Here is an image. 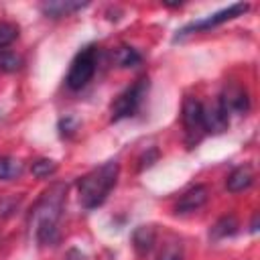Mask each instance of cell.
<instances>
[{"instance_id":"7","label":"cell","mask_w":260,"mask_h":260,"mask_svg":"<svg viewBox=\"0 0 260 260\" xmlns=\"http://www.w3.org/2000/svg\"><path fill=\"white\" fill-rule=\"evenodd\" d=\"M221 108L228 112V114H246L250 110V98H248V91L240 85H228L219 100Z\"/></svg>"},{"instance_id":"19","label":"cell","mask_w":260,"mask_h":260,"mask_svg":"<svg viewBox=\"0 0 260 260\" xmlns=\"http://www.w3.org/2000/svg\"><path fill=\"white\" fill-rule=\"evenodd\" d=\"M18 37V26L6 20H0V49H6Z\"/></svg>"},{"instance_id":"3","label":"cell","mask_w":260,"mask_h":260,"mask_svg":"<svg viewBox=\"0 0 260 260\" xmlns=\"http://www.w3.org/2000/svg\"><path fill=\"white\" fill-rule=\"evenodd\" d=\"M95 65H98V47L95 45H87L83 47L75 59L71 61V67L67 71V77H65V83L69 89L77 91L81 87H85L93 73H95Z\"/></svg>"},{"instance_id":"20","label":"cell","mask_w":260,"mask_h":260,"mask_svg":"<svg viewBox=\"0 0 260 260\" xmlns=\"http://www.w3.org/2000/svg\"><path fill=\"white\" fill-rule=\"evenodd\" d=\"M67 260H83V256H81L77 250H71V252L67 254Z\"/></svg>"},{"instance_id":"17","label":"cell","mask_w":260,"mask_h":260,"mask_svg":"<svg viewBox=\"0 0 260 260\" xmlns=\"http://www.w3.org/2000/svg\"><path fill=\"white\" fill-rule=\"evenodd\" d=\"M156 260H183V246L179 242H175V240L173 242H167L160 248Z\"/></svg>"},{"instance_id":"12","label":"cell","mask_w":260,"mask_h":260,"mask_svg":"<svg viewBox=\"0 0 260 260\" xmlns=\"http://www.w3.org/2000/svg\"><path fill=\"white\" fill-rule=\"evenodd\" d=\"M156 242V232L152 225H138L132 234V246L138 256H146Z\"/></svg>"},{"instance_id":"11","label":"cell","mask_w":260,"mask_h":260,"mask_svg":"<svg viewBox=\"0 0 260 260\" xmlns=\"http://www.w3.org/2000/svg\"><path fill=\"white\" fill-rule=\"evenodd\" d=\"M87 2H73V0H51V2H43L41 10L51 16V18H61V16H69L75 10L85 8Z\"/></svg>"},{"instance_id":"16","label":"cell","mask_w":260,"mask_h":260,"mask_svg":"<svg viewBox=\"0 0 260 260\" xmlns=\"http://www.w3.org/2000/svg\"><path fill=\"white\" fill-rule=\"evenodd\" d=\"M22 67V57L10 49H0V71L14 73Z\"/></svg>"},{"instance_id":"8","label":"cell","mask_w":260,"mask_h":260,"mask_svg":"<svg viewBox=\"0 0 260 260\" xmlns=\"http://www.w3.org/2000/svg\"><path fill=\"white\" fill-rule=\"evenodd\" d=\"M209 199V189L205 185H195L191 189H187L179 203H177V213H191V211H197L199 207H203Z\"/></svg>"},{"instance_id":"2","label":"cell","mask_w":260,"mask_h":260,"mask_svg":"<svg viewBox=\"0 0 260 260\" xmlns=\"http://www.w3.org/2000/svg\"><path fill=\"white\" fill-rule=\"evenodd\" d=\"M118 173H120V165L116 160H108L102 167L89 171L87 175H83L77 183V191H79V203L85 209H95L100 207L110 191L114 189L116 181H118Z\"/></svg>"},{"instance_id":"6","label":"cell","mask_w":260,"mask_h":260,"mask_svg":"<svg viewBox=\"0 0 260 260\" xmlns=\"http://www.w3.org/2000/svg\"><path fill=\"white\" fill-rule=\"evenodd\" d=\"M248 8H250L248 2H236V4H230L228 8H221V10H217V12L209 14V16H205V18H201V20H197V22L187 24V26L179 32V37L189 35V32H195V30H207V28H213V26H217V24H221V22H228V20H232V18H236V16H240V14H244ZM179 37H177V39H179Z\"/></svg>"},{"instance_id":"4","label":"cell","mask_w":260,"mask_h":260,"mask_svg":"<svg viewBox=\"0 0 260 260\" xmlns=\"http://www.w3.org/2000/svg\"><path fill=\"white\" fill-rule=\"evenodd\" d=\"M146 91H148V79L146 77H140L134 85H130L128 89H124L116 102L112 104V120L118 122L122 118H130L138 112V108L142 106L144 98H146Z\"/></svg>"},{"instance_id":"13","label":"cell","mask_w":260,"mask_h":260,"mask_svg":"<svg viewBox=\"0 0 260 260\" xmlns=\"http://www.w3.org/2000/svg\"><path fill=\"white\" fill-rule=\"evenodd\" d=\"M238 219L234 217V215H223V217H219L215 223H213V228H211V238H215V240H221V238H228V236H234L236 232H238Z\"/></svg>"},{"instance_id":"1","label":"cell","mask_w":260,"mask_h":260,"mask_svg":"<svg viewBox=\"0 0 260 260\" xmlns=\"http://www.w3.org/2000/svg\"><path fill=\"white\" fill-rule=\"evenodd\" d=\"M65 199H67V185L55 183L53 187H49L41 195V199L32 207L30 228H32L35 238L41 246L55 244L59 240V228L57 225H59V217H61Z\"/></svg>"},{"instance_id":"21","label":"cell","mask_w":260,"mask_h":260,"mask_svg":"<svg viewBox=\"0 0 260 260\" xmlns=\"http://www.w3.org/2000/svg\"><path fill=\"white\" fill-rule=\"evenodd\" d=\"M0 118H2V112H0Z\"/></svg>"},{"instance_id":"10","label":"cell","mask_w":260,"mask_h":260,"mask_svg":"<svg viewBox=\"0 0 260 260\" xmlns=\"http://www.w3.org/2000/svg\"><path fill=\"white\" fill-rule=\"evenodd\" d=\"M254 183V169L250 165H242V167H236L228 179H225V187L230 193H240V191H246L250 185Z\"/></svg>"},{"instance_id":"14","label":"cell","mask_w":260,"mask_h":260,"mask_svg":"<svg viewBox=\"0 0 260 260\" xmlns=\"http://www.w3.org/2000/svg\"><path fill=\"white\" fill-rule=\"evenodd\" d=\"M22 162L12 156H0V181H12L22 175Z\"/></svg>"},{"instance_id":"5","label":"cell","mask_w":260,"mask_h":260,"mask_svg":"<svg viewBox=\"0 0 260 260\" xmlns=\"http://www.w3.org/2000/svg\"><path fill=\"white\" fill-rule=\"evenodd\" d=\"M181 120H183L187 144H189V146L197 144V142L201 140V136L205 134V126H203V104H201L197 98L187 95L185 102H183Z\"/></svg>"},{"instance_id":"18","label":"cell","mask_w":260,"mask_h":260,"mask_svg":"<svg viewBox=\"0 0 260 260\" xmlns=\"http://www.w3.org/2000/svg\"><path fill=\"white\" fill-rule=\"evenodd\" d=\"M30 171H32L35 177L43 179V177H49V175H53L57 171V162L55 160H49V158H39V160H35L30 165Z\"/></svg>"},{"instance_id":"15","label":"cell","mask_w":260,"mask_h":260,"mask_svg":"<svg viewBox=\"0 0 260 260\" xmlns=\"http://www.w3.org/2000/svg\"><path fill=\"white\" fill-rule=\"evenodd\" d=\"M114 59H116V63L120 65V67H134V65H138L140 63V53L136 51V49H132V47H120L116 53H114Z\"/></svg>"},{"instance_id":"9","label":"cell","mask_w":260,"mask_h":260,"mask_svg":"<svg viewBox=\"0 0 260 260\" xmlns=\"http://www.w3.org/2000/svg\"><path fill=\"white\" fill-rule=\"evenodd\" d=\"M230 124V114L221 108L219 102L211 106H203V126L205 132H223Z\"/></svg>"}]
</instances>
